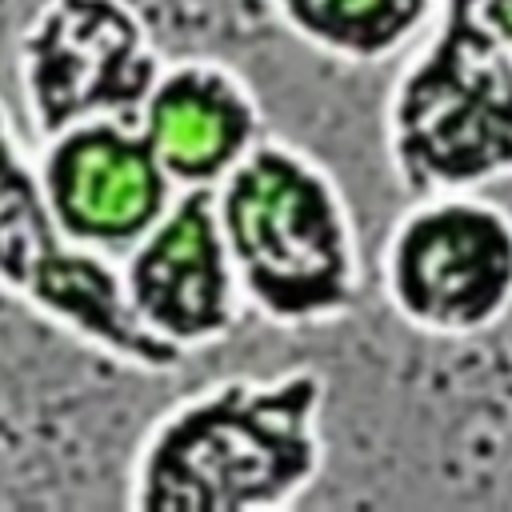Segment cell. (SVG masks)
<instances>
[{"mask_svg":"<svg viewBox=\"0 0 512 512\" xmlns=\"http://www.w3.org/2000/svg\"><path fill=\"white\" fill-rule=\"evenodd\" d=\"M324 380L312 368L232 376L184 396L144 436L132 508L244 512L292 504L320 468Z\"/></svg>","mask_w":512,"mask_h":512,"instance_id":"1","label":"cell"},{"mask_svg":"<svg viewBox=\"0 0 512 512\" xmlns=\"http://www.w3.org/2000/svg\"><path fill=\"white\" fill-rule=\"evenodd\" d=\"M216 216L240 296L272 324H328L356 300V240L336 184L288 144H252L220 180Z\"/></svg>","mask_w":512,"mask_h":512,"instance_id":"2","label":"cell"},{"mask_svg":"<svg viewBox=\"0 0 512 512\" xmlns=\"http://www.w3.org/2000/svg\"><path fill=\"white\" fill-rule=\"evenodd\" d=\"M388 152L416 200L512 176V52L476 0H440L436 28L396 80Z\"/></svg>","mask_w":512,"mask_h":512,"instance_id":"3","label":"cell"},{"mask_svg":"<svg viewBox=\"0 0 512 512\" xmlns=\"http://www.w3.org/2000/svg\"><path fill=\"white\" fill-rule=\"evenodd\" d=\"M0 288L24 300L56 328L84 344L136 364L144 372H172L184 352L152 336L128 304L124 276L104 252L72 240L44 192L40 164H32L0 108Z\"/></svg>","mask_w":512,"mask_h":512,"instance_id":"4","label":"cell"},{"mask_svg":"<svg viewBox=\"0 0 512 512\" xmlns=\"http://www.w3.org/2000/svg\"><path fill=\"white\" fill-rule=\"evenodd\" d=\"M384 288L428 332H476L512 304V216L472 192L420 196L388 236Z\"/></svg>","mask_w":512,"mask_h":512,"instance_id":"5","label":"cell"},{"mask_svg":"<svg viewBox=\"0 0 512 512\" xmlns=\"http://www.w3.org/2000/svg\"><path fill=\"white\" fill-rule=\"evenodd\" d=\"M160 60L124 0H48L20 44L32 128L48 140L88 120L140 124Z\"/></svg>","mask_w":512,"mask_h":512,"instance_id":"6","label":"cell"},{"mask_svg":"<svg viewBox=\"0 0 512 512\" xmlns=\"http://www.w3.org/2000/svg\"><path fill=\"white\" fill-rule=\"evenodd\" d=\"M120 276L140 324L176 352L224 340L240 316V280L212 184L180 192L132 244Z\"/></svg>","mask_w":512,"mask_h":512,"instance_id":"7","label":"cell"},{"mask_svg":"<svg viewBox=\"0 0 512 512\" xmlns=\"http://www.w3.org/2000/svg\"><path fill=\"white\" fill-rule=\"evenodd\" d=\"M40 180L64 232L96 252L132 248L172 204V176L128 120H88L48 136Z\"/></svg>","mask_w":512,"mask_h":512,"instance_id":"8","label":"cell"},{"mask_svg":"<svg viewBox=\"0 0 512 512\" xmlns=\"http://www.w3.org/2000/svg\"><path fill=\"white\" fill-rule=\"evenodd\" d=\"M256 124L260 112L244 84L212 60L160 68L140 112V128L164 172L188 188L224 180L256 144Z\"/></svg>","mask_w":512,"mask_h":512,"instance_id":"9","label":"cell"},{"mask_svg":"<svg viewBox=\"0 0 512 512\" xmlns=\"http://www.w3.org/2000/svg\"><path fill=\"white\" fill-rule=\"evenodd\" d=\"M284 24L344 60H384L412 44L440 0H276Z\"/></svg>","mask_w":512,"mask_h":512,"instance_id":"10","label":"cell"},{"mask_svg":"<svg viewBox=\"0 0 512 512\" xmlns=\"http://www.w3.org/2000/svg\"><path fill=\"white\" fill-rule=\"evenodd\" d=\"M476 12L484 28L512 52V0H476Z\"/></svg>","mask_w":512,"mask_h":512,"instance_id":"11","label":"cell"}]
</instances>
